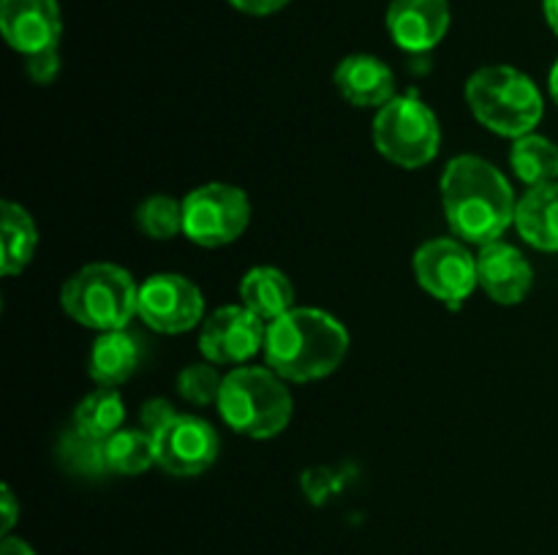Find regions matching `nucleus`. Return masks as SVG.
I'll return each mask as SVG.
<instances>
[{"label":"nucleus","instance_id":"obj_1","mask_svg":"<svg viewBox=\"0 0 558 555\" xmlns=\"http://www.w3.org/2000/svg\"><path fill=\"white\" fill-rule=\"evenodd\" d=\"M441 205L458 239L490 245L515 223V194L505 174L477 156H458L441 174Z\"/></svg>","mask_w":558,"mask_h":555},{"label":"nucleus","instance_id":"obj_2","mask_svg":"<svg viewBox=\"0 0 558 555\" xmlns=\"http://www.w3.org/2000/svg\"><path fill=\"white\" fill-rule=\"evenodd\" d=\"M349 351V332L336 316L316 308H292L267 324L265 362L283 381H316L338 370Z\"/></svg>","mask_w":558,"mask_h":555},{"label":"nucleus","instance_id":"obj_3","mask_svg":"<svg viewBox=\"0 0 558 555\" xmlns=\"http://www.w3.org/2000/svg\"><path fill=\"white\" fill-rule=\"evenodd\" d=\"M292 408V392L272 368L240 365L223 375L218 411L234 433L272 439L287 430Z\"/></svg>","mask_w":558,"mask_h":555},{"label":"nucleus","instance_id":"obj_4","mask_svg":"<svg viewBox=\"0 0 558 555\" xmlns=\"http://www.w3.org/2000/svg\"><path fill=\"white\" fill-rule=\"evenodd\" d=\"M466 101L485 128L510 139L532 134L545 112L539 87L512 65H485L474 71L466 82Z\"/></svg>","mask_w":558,"mask_h":555},{"label":"nucleus","instance_id":"obj_5","mask_svg":"<svg viewBox=\"0 0 558 555\" xmlns=\"http://www.w3.org/2000/svg\"><path fill=\"white\" fill-rule=\"evenodd\" d=\"M140 286L129 270L109 261L76 270L60 288V305L87 330H123L136 316Z\"/></svg>","mask_w":558,"mask_h":555},{"label":"nucleus","instance_id":"obj_6","mask_svg":"<svg viewBox=\"0 0 558 555\" xmlns=\"http://www.w3.org/2000/svg\"><path fill=\"white\" fill-rule=\"evenodd\" d=\"M374 145L396 166H425L439 152V118L417 96H396L376 112Z\"/></svg>","mask_w":558,"mask_h":555},{"label":"nucleus","instance_id":"obj_7","mask_svg":"<svg viewBox=\"0 0 558 555\" xmlns=\"http://www.w3.org/2000/svg\"><path fill=\"white\" fill-rule=\"evenodd\" d=\"M251 221V201L243 188L207 183L183 199V234L202 248H223L243 237Z\"/></svg>","mask_w":558,"mask_h":555},{"label":"nucleus","instance_id":"obj_8","mask_svg":"<svg viewBox=\"0 0 558 555\" xmlns=\"http://www.w3.org/2000/svg\"><path fill=\"white\" fill-rule=\"evenodd\" d=\"M414 278L430 297L441 299L450 308H461L480 286L477 256L452 237H436L420 245L414 254Z\"/></svg>","mask_w":558,"mask_h":555},{"label":"nucleus","instance_id":"obj_9","mask_svg":"<svg viewBox=\"0 0 558 555\" xmlns=\"http://www.w3.org/2000/svg\"><path fill=\"white\" fill-rule=\"evenodd\" d=\"M205 313V297L199 286L178 272H158L142 281L136 316L161 335H180L194 330Z\"/></svg>","mask_w":558,"mask_h":555},{"label":"nucleus","instance_id":"obj_10","mask_svg":"<svg viewBox=\"0 0 558 555\" xmlns=\"http://www.w3.org/2000/svg\"><path fill=\"white\" fill-rule=\"evenodd\" d=\"M216 428L194 414H178L163 430L153 435L156 466L172 477H199L218 460Z\"/></svg>","mask_w":558,"mask_h":555},{"label":"nucleus","instance_id":"obj_11","mask_svg":"<svg viewBox=\"0 0 558 555\" xmlns=\"http://www.w3.org/2000/svg\"><path fill=\"white\" fill-rule=\"evenodd\" d=\"M267 324L245 305L213 310L199 330V351L213 365H245L265 351Z\"/></svg>","mask_w":558,"mask_h":555},{"label":"nucleus","instance_id":"obj_12","mask_svg":"<svg viewBox=\"0 0 558 555\" xmlns=\"http://www.w3.org/2000/svg\"><path fill=\"white\" fill-rule=\"evenodd\" d=\"M0 33L20 54L58 49L63 16L58 0H0Z\"/></svg>","mask_w":558,"mask_h":555},{"label":"nucleus","instance_id":"obj_13","mask_svg":"<svg viewBox=\"0 0 558 555\" xmlns=\"http://www.w3.org/2000/svg\"><path fill=\"white\" fill-rule=\"evenodd\" d=\"M450 27V0H390L387 33L403 52H430Z\"/></svg>","mask_w":558,"mask_h":555},{"label":"nucleus","instance_id":"obj_14","mask_svg":"<svg viewBox=\"0 0 558 555\" xmlns=\"http://www.w3.org/2000/svg\"><path fill=\"white\" fill-rule=\"evenodd\" d=\"M477 278L483 292L494 303L518 305L532 292L534 270L515 245L496 239V243L480 248Z\"/></svg>","mask_w":558,"mask_h":555},{"label":"nucleus","instance_id":"obj_15","mask_svg":"<svg viewBox=\"0 0 558 555\" xmlns=\"http://www.w3.org/2000/svg\"><path fill=\"white\" fill-rule=\"evenodd\" d=\"M332 79L338 92L360 109H381L396 98L392 69L376 54H349L338 63Z\"/></svg>","mask_w":558,"mask_h":555},{"label":"nucleus","instance_id":"obj_16","mask_svg":"<svg viewBox=\"0 0 558 555\" xmlns=\"http://www.w3.org/2000/svg\"><path fill=\"white\" fill-rule=\"evenodd\" d=\"M142 359H145V341L129 326L101 332L87 354V375L98 386H120L140 370Z\"/></svg>","mask_w":558,"mask_h":555},{"label":"nucleus","instance_id":"obj_17","mask_svg":"<svg viewBox=\"0 0 558 555\" xmlns=\"http://www.w3.org/2000/svg\"><path fill=\"white\" fill-rule=\"evenodd\" d=\"M515 229L532 248L558 250V180L534 185L518 199Z\"/></svg>","mask_w":558,"mask_h":555},{"label":"nucleus","instance_id":"obj_18","mask_svg":"<svg viewBox=\"0 0 558 555\" xmlns=\"http://www.w3.org/2000/svg\"><path fill=\"white\" fill-rule=\"evenodd\" d=\"M240 299L251 313L270 324L294 308V286L287 272L276 267H254L240 281Z\"/></svg>","mask_w":558,"mask_h":555},{"label":"nucleus","instance_id":"obj_19","mask_svg":"<svg viewBox=\"0 0 558 555\" xmlns=\"http://www.w3.org/2000/svg\"><path fill=\"white\" fill-rule=\"evenodd\" d=\"M0 272L5 278L16 275L31 264L33 254L38 245L36 223H33L31 212L14 201H3L0 205Z\"/></svg>","mask_w":558,"mask_h":555},{"label":"nucleus","instance_id":"obj_20","mask_svg":"<svg viewBox=\"0 0 558 555\" xmlns=\"http://www.w3.org/2000/svg\"><path fill=\"white\" fill-rule=\"evenodd\" d=\"M125 422V403L114 386H98L96 392L85 395L74 408V428L80 433L107 441L118 433Z\"/></svg>","mask_w":558,"mask_h":555},{"label":"nucleus","instance_id":"obj_21","mask_svg":"<svg viewBox=\"0 0 558 555\" xmlns=\"http://www.w3.org/2000/svg\"><path fill=\"white\" fill-rule=\"evenodd\" d=\"M104 457H107L109 473L140 477L156 462L153 435L142 428H120L104 441Z\"/></svg>","mask_w":558,"mask_h":555},{"label":"nucleus","instance_id":"obj_22","mask_svg":"<svg viewBox=\"0 0 558 555\" xmlns=\"http://www.w3.org/2000/svg\"><path fill=\"white\" fill-rule=\"evenodd\" d=\"M510 166L515 169L518 180L534 188L558 180V145L548 136L526 134L515 139L510 150Z\"/></svg>","mask_w":558,"mask_h":555},{"label":"nucleus","instance_id":"obj_23","mask_svg":"<svg viewBox=\"0 0 558 555\" xmlns=\"http://www.w3.org/2000/svg\"><path fill=\"white\" fill-rule=\"evenodd\" d=\"M58 460L65 471L82 479H98L109 471L107 457H104V441L80 433L74 424L60 435Z\"/></svg>","mask_w":558,"mask_h":555},{"label":"nucleus","instance_id":"obj_24","mask_svg":"<svg viewBox=\"0 0 558 555\" xmlns=\"http://www.w3.org/2000/svg\"><path fill=\"white\" fill-rule=\"evenodd\" d=\"M136 226L150 239H172L183 234V201L167 194L145 199L136 210Z\"/></svg>","mask_w":558,"mask_h":555},{"label":"nucleus","instance_id":"obj_25","mask_svg":"<svg viewBox=\"0 0 558 555\" xmlns=\"http://www.w3.org/2000/svg\"><path fill=\"white\" fill-rule=\"evenodd\" d=\"M223 375L213 362H191L178 373V392L191 406H210L221 395Z\"/></svg>","mask_w":558,"mask_h":555},{"label":"nucleus","instance_id":"obj_26","mask_svg":"<svg viewBox=\"0 0 558 555\" xmlns=\"http://www.w3.org/2000/svg\"><path fill=\"white\" fill-rule=\"evenodd\" d=\"M174 417H178V411H174V406L167 400V397H153V400H147L145 406H142L140 424H142V430H147L150 435H156L158 430L167 428Z\"/></svg>","mask_w":558,"mask_h":555},{"label":"nucleus","instance_id":"obj_27","mask_svg":"<svg viewBox=\"0 0 558 555\" xmlns=\"http://www.w3.org/2000/svg\"><path fill=\"white\" fill-rule=\"evenodd\" d=\"M25 69H27V76H31L36 85H49V82L60 74L58 49H44V52L27 54Z\"/></svg>","mask_w":558,"mask_h":555},{"label":"nucleus","instance_id":"obj_28","mask_svg":"<svg viewBox=\"0 0 558 555\" xmlns=\"http://www.w3.org/2000/svg\"><path fill=\"white\" fill-rule=\"evenodd\" d=\"M229 3H232L238 11H243V14L270 16V14H276V11L287 9L292 0H229Z\"/></svg>","mask_w":558,"mask_h":555},{"label":"nucleus","instance_id":"obj_29","mask_svg":"<svg viewBox=\"0 0 558 555\" xmlns=\"http://www.w3.org/2000/svg\"><path fill=\"white\" fill-rule=\"evenodd\" d=\"M0 509H3V528L0 531H3V536H9V531L16 522V515H20V506H16V498L9 484H5L3 495H0Z\"/></svg>","mask_w":558,"mask_h":555},{"label":"nucleus","instance_id":"obj_30","mask_svg":"<svg viewBox=\"0 0 558 555\" xmlns=\"http://www.w3.org/2000/svg\"><path fill=\"white\" fill-rule=\"evenodd\" d=\"M0 555H36V553H33L31 544L22 542V539L3 536V542H0Z\"/></svg>","mask_w":558,"mask_h":555},{"label":"nucleus","instance_id":"obj_31","mask_svg":"<svg viewBox=\"0 0 558 555\" xmlns=\"http://www.w3.org/2000/svg\"><path fill=\"white\" fill-rule=\"evenodd\" d=\"M543 11H545V22H548V27L558 36V0H543Z\"/></svg>","mask_w":558,"mask_h":555},{"label":"nucleus","instance_id":"obj_32","mask_svg":"<svg viewBox=\"0 0 558 555\" xmlns=\"http://www.w3.org/2000/svg\"><path fill=\"white\" fill-rule=\"evenodd\" d=\"M548 90H550V98L558 103V60L554 63V69H550L548 74Z\"/></svg>","mask_w":558,"mask_h":555}]
</instances>
